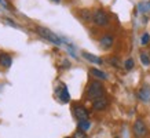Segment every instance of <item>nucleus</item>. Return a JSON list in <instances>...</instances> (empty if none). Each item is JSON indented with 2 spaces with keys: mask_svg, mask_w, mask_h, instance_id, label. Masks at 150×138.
Returning a JSON list of instances; mask_svg holds the SVG:
<instances>
[{
  "mask_svg": "<svg viewBox=\"0 0 150 138\" xmlns=\"http://www.w3.org/2000/svg\"><path fill=\"white\" fill-rule=\"evenodd\" d=\"M100 97H103V86L100 82H91L87 88V98L95 101Z\"/></svg>",
  "mask_w": 150,
  "mask_h": 138,
  "instance_id": "1",
  "label": "nucleus"
},
{
  "mask_svg": "<svg viewBox=\"0 0 150 138\" xmlns=\"http://www.w3.org/2000/svg\"><path fill=\"white\" fill-rule=\"evenodd\" d=\"M36 31H37V33H39V35H40L41 37H44L46 40L51 41V43H54V44H57V46H59V44L62 43L61 37H59L58 35H57V33L51 32L50 29H47V28H44V26H39V28H36Z\"/></svg>",
  "mask_w": 150,
  "mask_h": 138,
  "instance_id": "2",
  "label": "nucleus"
},
{
  "mask_svg": "<svg viewBox=\"0 0 150 138\" xmlns=\"http://www.w3.org/2000/svg\"><path fill=\"white\" fill-rule=\"evenodd\" d=\"M92 21L95 22V25L98 26H105L109 23V18H108V14L105 13L103 10H96L94 15H92Z\"/></svg>",
  "mask_w": 150,
  "mask_h": 138,
  "instance_id": "3",
  "label": "nucleus"
},
{
  "mask_svg": "<svg viewBox=\"0 0 150 138\" xmlns=\"http://www.w3.org/2000/svg\"><path fill=\"white\" fill-rule=\"evenodd\" d=\"M134 134L137 135L138 138H143L147 134V127H146V124L143 120L138 119L135 123H134Z\"/></svg>",
  "mask_w": 150,
  "mask_h": 138,
  "instance_id": "4",
  "label": "nucleus"
},
{
  "mask_svg": "<svg viewBox=\"0 0 150 138\" xmlns=\"http://www.w3.org/2000/svg\"><path fill=\"white\" fill-rule=\"evenodd\" d=\"M73 113H74V116L79 119V122L88 120V117H90V115H88V110H87L83 105H79V104H76V105L73 106Z\"/></svg>",
  "mask_w": 150,
  "mask_h": 138,
  "instance_id": "5",
  "label": "nucleus"
},
{
  "mask_svg": "<svg viewBox=\"0 0 150 138\" xmlns=\"http://www.w3.org/2000/svg\"><path fill=\"white\" fill-rule=\"evenodd\" d=\"M138 97L142 102H149L150 101V87L149 86H142L138 91Z\"/></svg>",
  "mask_w": 150,
  "mask_h": 138,
  "instance_id": "6",
  "label": "nucleus"
},
{
  "mask_svg": "<svg viewBox=\"0 0 150 138\" xmlns=\"http://www.w3.org/2000/svg\"><path fill=\"white\" fill-rule=\"evenodd\" d=\"M108 105H109V101L105 97H100V98H98V100L92 102V108L95 110H103L108 108Z\"/></svg>",
  "mask_w": 150,
  "mask_h": 138,
  "instance_id": "7",
  "label": "nucleus"
},
{
  "mask_svg": "<svg viewBox=\"0 0 150 138\" xmlns=\"http://www.w3.org/2000/svg\"><path fill=\"white\" fill-rule=\"evenodd\" d=\"M58 95H59V98H61V101H62V102H69V100H70V95H69L68 87H65L64 84L59 87Z\"/></svg>",
  "mask_w": 150,
  "mask_h": 138,
  "instance_id": "8",
  "label": "nucleus"
},
{
  "mask_svg": "<svg viewBox=\"0 0 150 138\" xmlns=\"http://www.w3.org/2000/svg\"><path fill=\"white\" fill-rule=\"evenodd\" d=\"M100 46H102V48H105V50L110 48V47L113 46V37L112 36H103L102 39H100Z\"/></svg>",
  "mask_w": 150,
  "mask_h": 138,
  "instance_id": "9",
  "label": "nucleus"
},
{
  "mask_svg": "<svg viewBox=\"0 0 150 138\" xmlns=\"http://www.w3.org/2000/svg\"><path fill=\"white\" fill-rule=\"evenodd\" d=\"M0 65H3L4 68H10V65H11V58H10L8 54L0 53Z\"/></svg>",
  "mask_w": 150,
  "mask_h": 138,
  "instance_id": "10",
  "label": "nucleus"
},
{
  "mask_svg": "<svg viewBox=\"0 0 150 138\" xmlns=\"http://www.w3.org/2000/svg\"><path fill=\"white\" fill-rule=\"evenodd\" d=\"M83 57H84L86 60H88L90 62H94V64H102V60H100V58H98V57H95V55L90 54V53H87V51L83 53Z\"/></svg>",
  "mask_w": 150,
  "mask_h": 138,
  "instance_id": "11",
  "label": "nucleus"
},
{
  "mask_svg": "<svg viewBox=\"0 0 150 138\" xmlns=\"http://www.w3.org/2000/svg\"><path fill=\"white\" fill-rule=\"evenodd\" d=\"M90 72H91L92 76H95V78L100 79V80H106V78H108V76H106V73H105V72H102V70H99V69L92 68Z\"/></svg>",
  "mask_w": 150,
  "mask_h": 138,
  "instance_id": "12",
  "label": "nucleus"
},
{
  "mask_svg": "<svg viewBox=\"0 0 150 138\" xmlns=\"http://www.w3.org/2000/svg\"><path fill=\"white\" fill-rule=\"evenodd\" d=\"M80 17H81L84 21H90V19L92 18V15L90 14L88 10H81V11H80Z\"/></svg>",
  "mask_w": 150,
  "mask_h": 138,
  "instance_id": "13",
  "label": "nucleus"
},
{
  "mask_svg": "<svg viewBox=\"0 0 150 138\" xmlns=\"http://www.w3.org/2000/svg\"><path fill=\"white\" fill-rule=\"evenodd\" d=\"M79 129L86 131V130L90 129V120H83V122H79Z\"/></svg>",
  "mask_w": 150,
  "mask_h": 138,
  "instance_id": "14",
  "label": "nucleus"
},
{
  "mask_svg": "<svg viewBox=\"0 0 150 138\" xmlns=\"http://www.w3.org/2000/svg\"><path fill=\"white\" fill-rule=\"evenodd\" d=\"M141 61H142V64L145 65V66H149L150 65V58L147 57L146 53H141Z\"/></svg>",
  "mask_w": 150,
  "mask_h": 138,
  "instance_id": "15",
  "label": "nucleus"
},
{
  "mask_svg": "<svg viewBox=\"0 0 150 138\" xmlns=\"http://www.w3.org/2000/svg\"><path fill=\"white\" fill-rule=\"evenodd\" d=\"M134 60H132V58H128L127 61H125V62H124V68L127 69V70H131L132 68H134Z\"/></svg>",
  "mask_w": 150,
  "mask_h": 138,
  "instance_id": "16",
  "label": "nucleus"
},
{
  "mask_svg": "<svg viewBox=\"0 0 150 138\" xmlns=\"http://www.w3.org/2000/svg\"><path fill=\"white\" fill-rule=\"evenodd\" d=\"M73 138H87V135H86V133H84L83 130H79V131H76V133H74Z\"/></svg>",
  "mask_w": 150,
  "mask_h": 138,
  "instance_id": "17",
  "label": "nucleus"
},
{
  "mask_svg": "<svg viewBox=\"0 0 150 138\" xmlns=\"http://www.w3.org/2000/svg\"><path fill=\"white\" fill-rule=\"evenodd\" d=\"M149 40H150V36L147 35V33H145V35L142 36V44H143V46L149 44Z\"/></svg>",
  "mask_w": 150,
  "mask_h": 138,
  "instance_id": "18",
  "label": "nucleus"
},
{
  "mask_svg": "<svg viewBox=\"0 0 150 138\" xmlns=\"http://www.w3.org/2000/svg\"><path fill=\"white\" fill-rule=\"evenodd\" d=\"M54 1H61V0H54Z\"/></svg>",
  "mask_w": 150,
  "mask_h": 138,
  "instance_id": "19",
  "label": "nucleus"
},
{
  "mask_svg": "<svg viewBox=\"0 0 150 138\" xmlns=\"http://www.w3.org/2000/svg\"><path fill=\"white\" fill-rule=\"evenodd\" d=\"M0 3H3V0H0Z\"/></svg>",
  "mask_w": 150,
  "mask_h": 138,
  "instance_id": "20",
  "label": "nucleus"
},
{
  "mask_svg": "<svg viewBox=\"0 0 150 138\" xmlns=\"http://www.w3.org/2000/svg\"><path fill=\"white\" fill-rule=\"evenodd\" d=\"M65 138H70V137H65Z\"/></svg>",
  "mask_w": 150,
  "mask_h": 138,
  "instance_id": "21",
  "label": "nucleus"
},
{
  "mask_svg": "<svg viewBox=\"0 0 150 138\" xmlns=\"http://www.w3.org/2000/svg\"><path fill=\"white\" fill-rule=\"evenodd\" d=\"M114 138H118V137H114Z\"/></svg>",
  "mask_w": 150,
  "mask_h": 138,
  "instance_id": "22",
  "label": "nucleus"
}]
</instances>
